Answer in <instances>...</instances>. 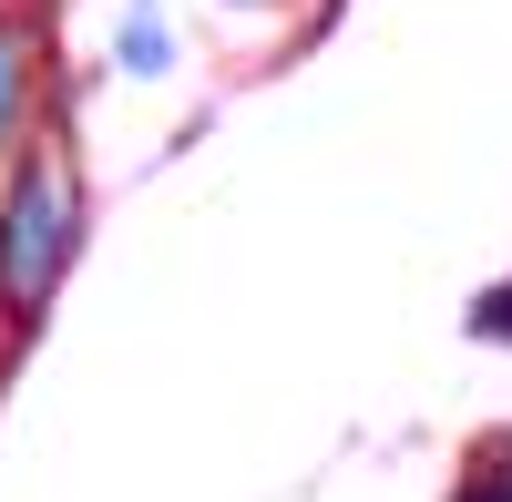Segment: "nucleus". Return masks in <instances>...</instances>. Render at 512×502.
Masks as SVG:
<instances>
[{
  "label": "nucleus",
  "mask_w": 512,
  "mask_h": 502,
  "mask_svg": "<svg viewBox=\"0 0 512 502\" xmlns=\"http://www.w3.org/2000/svg\"><path fill=\"white\" fill-rule=\"evenodd\" d=\"M72 257H82V175H72V154L41 144L0 185V318L31 328L52 308V287L72 277Z\"/></svg>",
  "instance_id": "obj_1"
},
{
  "label": "nucleus",
  "mask_w": 512,
  "mask_h": 502,
  "mask_svg": "<svg viewBox=\"0 0 512 502\" xmlns=\"http://www.w3.org/2000/svg\"><path fill=\"white\" fill-rule=\"evenodd\" d=\"M31 93H41V41L31 21H0V154L31 134Z\"/></svg>",
  "instance_id": "obj_2"
},
{
  "label": "nucleus",
  "mask_w": 512,
  "mask_h": 502,
  "mask_svg": "<svg viewBox=\"0 0 512 502\" xmlns=\"http://www.w3.org/2000/svg\"><path fill=\"white\" fill-rule=\"evenodd\" d=\"M113 62L134 72V82H164V72H175V21H164V0H134V11H123Z\"/></svg>",
  "instance_id": "obj_3"
},
{
  "label": "nucleus",
  "mask_w": 512,
  "mask_h": 502,
  "mask_svg": "<svg viewBox=\"0 0 512 502\" xmlns=\"http://www.w3.org/2000/svg\"><path fill=\"white\" fill-rule=\"evenodd\" d=\"M451 502H512V441H502V431L472 451V472L451 482Z\"/></svg>",
  "instance_id": "obj_4"
},
{
  "label": "nucleus",
  "mask_w": 512,
  "mask_h": 502,
  "mask_svg": "<svg viewBox=\"0 0 512 502\" xmlns=\"http://www.w3.org/2000/svg\"><path fill=\"white\" fill-rule=\"evenodd\" d=\"M461 328H472L482 349H512V277L492 287V298H472V308H461Z\"/></svg>",
  "instance_id": "obj_5"
}]
</instances>
